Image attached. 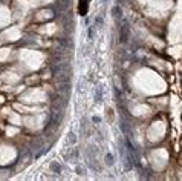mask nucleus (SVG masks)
Returning <instances> with one entry per match:
<instances>
[{
	"mask_svg": "<svg viewBox=\"0 0 182 181\" xmlns=\"http://www.w3.org/2000/svg\"><path fill=\"white\" fill-rule=\"evenodd\" d=\"M87 6H89V0H80V8H78L80 16H86Z\"/></svg>",
	"mask_w": 182,
	"mask_h": 181,
	"instance_id": "obj_1",
	"label": "nucleus"
},
{
	"mask_svg": "<svg viewBox=\"0 0 182 181\" xmlns=\"http://www.w3.org/2000/svg\"><path fill=\"white\" fill-rule=\"evenodd\" d=\"M106 163L109 166L113 164V155H112V153H106Z\"/></svg>",
	"mask_w": 182,
	"mask_h": 181,
	"instance_id": "obj_2",
	"label": "nucleus"
},
{
	"mask_svg": "<svg viewBox=\"0 0 182 181\" xmlns=\"http://www.w3.org/2000/svg\"><path fill=\"white\" fill-rule=\"evenodd\" d=\"M51 169H54V170H55L57 173H60V172H61V167H60L57 163H52V164H51Z\"/></svg>",
	"mask_w": 182,
	"mask_h": 181,
	"instance_id": "obj_3",
	"label": "nucleus"
}]
</instances>
